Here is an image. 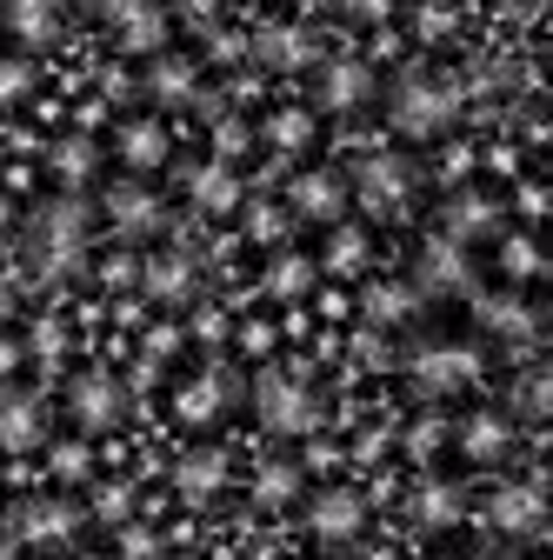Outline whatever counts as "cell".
I'll list each match as a JSON object with an SVG mask.
<instances>
[{
  "label": "cell",
  "instance_id": "cell-1",
  "mask_svg": "<svg viewBox=\"0 0 553 560\" xmlns=\"http://www.w3.org/2000/svg\"><path fill=\"white\" fill-rule=\"evenodd\" d=\"M87 234H94L87 200L81 194H54V200H40L34 214H27V260L40 273H67V267H81Z\"/></svg>",
  "mask_w": 553,
  "mask_h": 560
},
{
  "label": "cell",
  "instance_id": "cell-2",
  "mask_svg": "<svg viewBox=\"0 0 553 560\" xmlns=\"http://www.w3.org/2000/svg\"><path fill=\"white\" fill-rule=\"evenodd\" d=\"M454 114H460V88H454L447 74L407 67V74L387 88V120H393V133H407V140H434V133H447Z\"/></svg>",
  "mask_w": 553,
  "mask_h": 560
},
{
  "label": "cell",
  "instance_id": "cell-3",
  "mask_svg": "<svg viewBox=\"0 0 553 560\" xmlns=\"http://www.w3.org/2000/svg\"><path fill=\"white\" fill-rule=\"evenodd\" d=\"M254 413H260V428H273V434H314V428H320L314 387L294 381V374H281V368H267V374L254 381Z\"/></svg>",
  "mask_w": 553,
  "mask_h": 560
},
{
  "label": "cell",
  "instance_id": "cell-4",
  "mask_svg": "<svg viewBox=\"0 0 553 560\" xmlns=\"http://www.w3.org/2000/svg\"><path fill=\"white\" fill-rule=\"evenodd\" d=\"M413 187H421V174H413V161H407V154H367V161L354 167V180H348V194L367 207V214H380V221L407 214Z\"/></svg>",
  "mask_w": 553,
  "mask_h": 560
},
{
  "label": "cell",
  "instance_id": "cell-5",
  "mask_svg": "<svg viewBox=\"0 0 553 560\" xmlns=\"http://www.w3.org/2000/svg\"><path fill=\"white\" fill-rule=\"evenodd\" d=\"M407 374H413V387H421L427 400H440V394H454V387H467L480 374V354L467 340H427V347H413Z\"/></svg>",
  "mask_w": 553,
  "mask_h": 560
},
{
  "label": "cell",
  "instance_id": "cell-6",
  "mask_svg": "<svg viewBox=\"0 0 553 560\" xmlns=\"http://www.w3.org/2000/svg\"><path fill=\"white\" fill-rule=\"evenodd\" d=\"M67 413H74V428L107 434V428H120V420H127V387L107 368H87V374L67 381Z\"/></svg>",
  "mask_w": 553,
  "mask_h": 560
},
{
  "label": "cell",
  "instance_id": "cell-7",
  "mask_svg": "<svg viewBox=\"0 0 553 560\" xmlns=\"http://www.w3.org/2000/svg\"><path fill=\"white\" fill-rule=\"evenodd\" d=\"M413 294H434V301L473 294V260H467V247L447 241V234H434L421 254H413Z\"/></svg>",
  "mask_w": 553,
  "mask_h": 560
},
{
  "label": "cell",
  "instance_id": "cell-8",
  "mask_svg": "<svg viewBox=\"0 0 553 560\" xmlns=\"http://www.w3.org/2000/svg\"><path fill=\"white\" fill-rule=\"evenodd\" d=\"M348 180H340L333 167H307V174H294V187H287V207L301 221H320V228H333V221H348Z\"/></svg>",
  "mask_w": 553,
  "mask_h": 560
},
{
  "label": "cell",
  "instance_id": "cell-9",
  "mask_svg": "<svg viewBox=\"0 0 553 560\" xmlns=\"http://www.w3.org/2000/svg\"><path fill=\"white\" fill-rule=\"evenodd\" d=\"M107 221H114L127 241H148V234L167 228V207H161V194L141 187V180H114V187H107Z\"/></svg>",
  "mask_w": 553,
  "mask_h": 560
},
{
  "label": "cell",
  "instance_id": "cell-10",
  "mask_svg": "<svg viewBox=\"0 0 553 560\" xmlns=\"http://www.w3.org/2000/svg\"><path fill=\"white\" fill-rule=\"evenodd\" d=\"M307 527L327 547H340V540H354L367 527V501L354 494V487H327V494H314V508H307Z\"/></svg>",
  "mask_w": 553,
  "mask_h": 560
},
{
  "label": "cell",
  "instance_id": "cell-11",
  "mask_svg": "<svg viewBox=\"0 0 553 560\" xmlns=\"http://www.w3.org/2000/svg\"><path fill=\"white\" fill-rule=\"evenodd\" d=\"M501 228V200L494 194H480V187H454L447 194V207H440V234L447 241H473V234H494Z\"/></svg>",
  "mask_w": 553,
  "mask_h": 560
},
{
  "label": "cell",
  "instance_id": "cell-12",
  "mask_svg": "<svg viewBox=\"0 0 553 560\" xmlns=\"http://www.w3.org/2000/svg\"><path fill=\"white\" fill-rule=\"evenodd\" d=\"M374 67L367 60H327L320 67V107L327 114H354V107H367L374 101Z\"/></svg>",
  "mask_w": 553,
  "mask_h": 560
},
{
  "label": "cell",
  "instance_id": "cell-13",
  "mask_svg": "<svg viewBox=\"0 0 553 560\" xmlns=\"http://www.w3.org/2000/svg\"><path fill=\"white\" fill-rule=\"evenodd\" d=\"M40 441H47V407L34 394L8 387V394H0V454H27Z\"/></svg>",
  "mask_w": 553,
  "mask_h": 560
},
{
  "label": "cell",
  "instance_id": "cell-14",
  "mask_svg": "<svg viewBox=\"0 0 553 560\" xmlns=\"http://www.w3.org/2000/svg\"><path fill=\"white\" fill-rule=\"evenodd\" d=\"M234 394H240V381H234L227 368H207L200 381H187V387H180V400H174V407H180V420L207 428V420H221V413L234 407Z\"/></svg>",
  "mask_w": 553,
  "mask_h": 560
},
{
  "label": "cell",
  "instance_id": "cell-15",
  "mask_svg": "<svg viewBox=\"0 0 553 560\" xmlns=\"http://www.w3.org/2000/svg\"><path fill=\"white\" fill-rule=\"evenodd\" d=\"M81 527V514L74 508H67V501H21L14 514H8V534L14 540H67V534H74Z\"/></svg>",
  "mask_w": 553,
  "mask_h": 560
},
{
  "label": "cell",
  "instance_id": "cell-16",
  "mask_svg": "<svg viewBox=\"0 0 553 560\" xmlns=\"http://www.w3.org/2000/svg\"><path fill=\"white\" fill-rule=\"evenodd\" d=\"M114 154H120L133 174H154V167H167L174 140H167V127H161V120H127V127L114 133Z\"/></svg>",
  "mask_w": 553,
  "mask_h": 560
},
{
  "label": "cell",
  "instance_id": "cell-17",
  "mask_svg": "<svg viewBox=\"0 0 553 560\" xmlns=\"http://www.w3.org/2000/svg\"><path fill=\"white\" fill-rule=\"evenodd\" d=\"M507 447H514V428H507V413L480 407V413H467V420H460V454H467V460L494 467V460H507Z\"/></svg>",
  "mask_w": 553,
  "mask_h": 560
},
{
  "label": "cell",
  "instance_id": "cell-18",
  "mask_svg": "<svg viewBox=\"0 0 553 560\" xmlns=\"http://www.w3.org/2000/svg\"><path fill=\"white\" fill-rule=\"evenodd\" d=\"M487 521L501 527V534H540L546 527V501H540V487H501V494L487 501Z\"/></svg>",
  "mask_w": 553,
  "mask_h": 560
},
{
  "label": "cell",
  "instance_id": "cell-19",
  "mask_svg": "<svg viewBox=\"0 0 553 560\" xmlns=\"http://www.w3.org/2000/svg\"><path fill=\"white\" fill-rule=\"evenodd\" d=\"M0 21L21 47H47L60 34V0H0Z\"/></svg>",
  "mask_w": 553,
  "mask_h": 560
},
{
  "label": "cell",
  "instance_id": "cell-20",
  "mask_svg": "<svg viewBox=\"0 0 553 560\" xmlns=\"http://www.w3.org/2000/svg\"><path fill=\"white\" fill-rule=\"evenodd\" d=\"M141 288H148L154 301L180 307V301H193V288H200V273H193V260H187V254H154V260L141 267Z\"/></svg>",
  "mask_w": 553,
  "mask_h": 560
},
{
  "label": "cell",
  "instance_id": "cell-21",
  "mask_svg": "<svg viewBox=\"0 0 553 560\" xmlns=\"http://www.w3.org/2000/svg\"><path fill=\"white\" fill-rule=\"evenodd\" d=\"M254 54H260L267 67H314V60H320V40H314L307 27H260V34H254Z\"/></svg>",
  "mask_w": 553,
  "mask_h": 560
},
{
  "label": "cell",
  "instance_id": "cell-22",
  "mask_svg": "<svg viewBox=\"0 0 553 560\" xmlns=\"http://www.w3.org/2000/svg\"><path fill=\"white\" fill-rule=\"evenodd\" d=\"M473 314H480V327L501 334V340H533V334H540V314H533L520 294H487Z\"/></svg>",
  "mask_w": 553,
  "mask_h": 560
},
{
  "label": "cell",
  "instance_id": "cell-23",
  "mask_svg": "<svg viewBox=\"0 0 553 560\" xmlns=\"http://www.w3.org/2000/svg\"><path fill=\"white\" fill-rule=\"evenodd\" d=\"M413 307H421L413 280H374V288L361 294V314H367L374 327H400V320H413Z\"/></svg>",
  "mask_w": 553,
  "mask_h": 560
},
{
  "label": "cell",
  "instance_id": "cell-24",
  "mask_svg": "<svg viewBox=\"0 0 553 560\" xmlns=\"http://www.w3.org/2000/svg\"><path fill=\"white\" fill-rule=\"evenodd\" d=\"M187 187H193V207H207V214H234V207H240V180H234V167H227V161L193 167V174H187Z\"/></svg>",
  "mask_w": 553,
  "mask_h": 560
},
{
  "label": "cell",
  "instance_id": "cell-25",
  "mask_svg": "<svg viewBox=\"0 0 553 560\" xmlns=\"http://www.w3.org/2000/svg\"><path fill=\"white\" fill-rule=\"evenodd\" d=\"M174 480H180V494H193V501L221 494V480H227V454H214V447H193V454L174 467Z\"/></svg>",
  "mask_w": 553,
  "mask_h": 560
},
{
  "label": "cell",
  "instance_id": "cell-26",
  "mask_svg": "<svg viewBox=\"0 0 553 560\" xmlns=\"http://www.w3.org/2000/svg\"><path fill=\"white\" fill-rule=\"evenodd\" d=\"M148 94L167 101V107L193 101V60H187V54H154V67H148Z\"/></svg>",
  "mask_w": 553,
  "mask_h": 560
},
{
  "label": "cell",
  "instance_id": "cell-27",
  "mask_svg": "<svg viewBox=\"0 0 553 560\" xmlns=\"http://www.w3.org/2000/svg\"><path fill=\"white\" fill-rule=\"evenodd\" d=\"M114 40H120V47H133V54H161V40H167V14H161V0L133 8V14L114 27Z\"/></svg>",
  "mask_w": 553,
  "mask_h": 560
},
{
  "label": "cell",
  "instance_id": "cell-28",
  "mask_svg": "<svg viewBox=\"0 0 553 560\" xmlns=\"http://www.w3.org/2000/svg\"><path fill=\"white\" fill-rule=\"evenodd\" d=\"M314 273H320V267H314L307 254H273V267H267V294H273V301H301V294L314 288Z\"/></svg>",
  "mask_w": 553,
  "mask_h": 560
},
{
  "label": "cell",
  "instance_id": "cell-29",
  "mask_svg": "<svg viewBox=\"0 0 553 560\" xmlns=\"http://www.w3.org/2000/svg\"><path fill=\"white\" fill-rule=\"evenodd\" d=\"M413 521H421V527H454L460 521V487H447V480H427L421 487V494H413Z\"/></svg>",
  "mask_w": 553,
  "mask_h": 560
},
{
  "label": "cell",
  "instance_id": "cell-30",
  "mask_svg": "<svg viewBox=\"0 0 553 560\" xmlns=\"http://www.w3.org/2000/svg\"><path fill=\"white\" fill-rule=\"evenodd\" d=\"M367 247H374V241H367L361 228L333 221V234H327V267H333V273H361V267H367Z\"/></svg>",
  "mask_w": 553,
  "mask_h": 560
},
{
  "label": "cell",
  "instance_id": "cell-31",
  "mask_svg": "<svg viewBox=\"0 0 553 560\" xmlns=\"http://www.w3.org/2000/svg\"><path fill=\"white\" fill-rule=\"evenodd\" d=\"M94 167H101V154H94V140H81V133H74V140H60V148H54V174H60L67 187H81Z\"/></svg>",
  "mask_w": 553,
  "mask_h": 560
},
{
  "label": "cell",
  "instance_id": "cell-32",
  "mask_svg": "<svg viewBox=\"0 0 553 560\" xmlns=\"http://www.w3.org/2000/svg\"><path fill=\"white\" fill-rule=\"evenodd\" d=\"M267 140H273V148H287V154H301L307 140H314V114L307 107H281V114L267 120Z\"/></svg>",
  "mask_w": 553,
  "mask_h": 560
},
{
  "label": "cell",
  "instance_id": "cell-33",
  "mask_svg": "<svg viewBox=\"0 0 553 560\" xmlns=\"http://www.w3.org/2000/svg\"><path fill=\"white\" fill-rule=\"evenodd\" d=\"M546 400H553V374H546V368H527V374L514 381V413L546 420Z\"/></svg>",
  "mask_w": 553,
  "mask_h": 560
},
{
  "label": "cell",
  "instance_id": "cell-34",
  "mask_svg": "<svg viewBox=\"0 0 553 560\" xmlns=\"http://www.w3.org/2000/svg\"><path fill=\"white\" fill-rule=\"evenodd\" d=\"M294 487H301V467H294V460H267L254 494H260L267 508H281V501H294Z\"/></svg>",
  "mask_w": 553,
  "mask_h": 560
},
{
  "label": "cell",
  "instance_id": "cell-35",
  "mask_svg": "<svg viewBox=\"0 0 553 560\" xmlns=\"http://www.w3.org/2000/svg\"><path fill=\"white\" fill-rule=\"evenodd\" d=\"M247 140H254V127H247V120H214V161H227V167H234V161L247 154Z\"/></svg>",
  "mask_w": 553,
  "mask_h": 560
},
{
  "label": "cell",
  "instance_id": "cell-36",
  "mask_svg": "<svg viewBox=\"0 0 553 560\" xmlns=\"http://www.w3.org/2000/svg\"><path fill=\"white\" fill-rule=\"evenodd\" d=\"M501 267H507V273H514V280H527V273H540V267H546V260H540V247H533V241H527V234H514V241H507V247H501Z\"/></svg>",
  "mask_w": 553,
  "mask_h": 560
},
{
  "label": "cell",
  "instance_id": "cell-37",
  "mask_svg": "<svg viewBox=\"0 0 553 560\" xmlns=\"http://www.w3.org/2000/svg\"><path fill=\"white\" fill-rule=\"evenodd\" d=\"M27 94H34V67L21 54H8L0 60V101H27Z\"/></svg>",
  "mask_w": 553,
  "mask_h": 560
},
{
  "label": "cell",
  "instance_id": "cell-38",
  "mask_svg": "<svg viewBox=\"0 0 553 560\" xmlns=\"http://www.w3.org/2000/svg\"><path fill=\"white\" fill-rule=\"evenodd\" d=\"M247 228H254V241H281L287 214H281V207H254V214H247Z\"/></svg>",
  "mask_w": 553,
  "mask_h": 560
},
{
  "label": "cell",
  "instance_id": "cell-39",
  "mask_svg": "<svg viewBox=\"0 0 553 560\" xmlns=\"http://www.w3.org/2000/svg\"><path fill=\"white\" fill-rule=\"evenodd\" d=\"M133 8H148V0H87V14H94V21H107V27H120Z\"/></svg>",
  "mask_w": 553,
  "mask_h": 560
},
{
  "label": "cell",
  "instance_id": "cell-40",
  "mask_svg": "<svg viewBox=\"0 0 553 560\" xmlns=\"http://www.w3.org/2000/svg\"><path fill=\"white\" fill-rule=\"evenodd\" d=\"M54 474L60 480H81L87 474V447H54Z\"/></svg>",
  "mask_w": 553,
  "mask_h": 560
},
{
  "label": "cell",
  "instance_id": "cell-41",
  "mask_svg": "<svg viewBox=\"0 0 553 560\" xmlns=\"http://www.w3.org/2000/svg\"><path fill=\"white\" fill-rule=\"evenodd\" d=\"M340 8H348L354 21H387V14H393V0H340Z\"/></svg>",
  "mask_w": 553,
  "mask_h": 560
},
{
  "label": "cell",
  "instance_id": "cell-42",
  "mask_svg": "<svg viewBox=\"0 0 553 560\" xmlns=\"http://www.w3.org/2000/svg\"><path fill=\"white\" fill-rule=\"evenodd\" d=\"M421 27H427V34H447V27H454V14H447V8H427V14H421Z\"/></svg>",
  "mask_w": 553,
  "mask_h": 560
},
{
  "label": "cell",
  "instance_id": "cell-43",
  "mask_svg": "<svg viewBox=\"0 0 553 560\" xmlns=\"http://www.w3.org/2000/svg\"><path fill=\"white\" fill-rule=\"evenodd\" d=\"M501 8H514V14H533V8H540V0H501Z\"/></svg>",
  "mask_w": 553,
  "mask_h": 560
},
{
  "label": "cell",
  "instance_id": "cell-44",
  "mask_svg": "<svg viewBox=\"0 0 553 560\" xmlns=\"http://www.w3.org/2000/svg\"><path fill=\"white\" fill-rule=\"evenodd\" d=\"M0 560H8V547H0Z\"/></svg>",
  "mask_w": 553,
  "mask_h": 560
}]
</instances>
